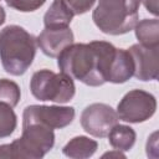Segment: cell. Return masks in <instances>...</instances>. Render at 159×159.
<instances>
[{
	"label": "cell",
	"instance_id": "6da1fadb",
	"mask_svg": "<svg viewBox=\"0 0 159 159\" xmlns=\"http://www.w3.org/2000/svg\"><path fill=\"white\" fill-rule=\"evenodd\" d=\"M116 47L106 41L72 43L57 57L62 73L92 87L108 82V73Z\"/></svg>",
	"mask_w": 159,
	"mask_h": 159
},
{
	"label": "cell",
	"instance_id": "7a4b0ae2",
	"mask_svg": "<svg viewBox=\"0 0 159 159\" xmlns=\"http://www.w3.org/2000/svg\"><path fill=\"white\" fill-rule=\"evenodd\" d=\"M36 39L17 25H9L0 31V58L4 70L14 76L24 75L36 53Z\"/></svg>",
	"mask_w": 159,
	"mask_h": 159
},
{
	"label": "cell",
	"instance_id": "3957f363",
	"mask_svg": "<svg viewBox=\"0 0 159 159\" xmlns=\"http://www.w3.org/2000/svg\"><path fill=\"white\" fill-rule=\"evenodd\" d=\"M142 0H98L92 19L108 35H122L134 29Z\"/></svg>",
	"mask_w": 159,
	"mask_h": 159
},
{
	"label": "cell",
	"instance_id": "277c9868",
	"mask_svg": "<svg viewBox=\"0 0 159 159\" xmlns=\"http://www.w3.org/2000/svg\"><path fill=\"white\" fill-rule=\"evenodd\" d=\"M55 143V134L51 128L40 123L22 124L21 138L11 144L0 145V158H42L51 150Z\"/></svg>",
	"mask_w": 159,
	"mask_h": 159
},
{
	"label": "cell",
	"instance_id": "5b68a950",
	"mask_svg": "<svg viewBox=\"0 0 159 159\" xmlns=\"http://www.w3.org/2000/svg\"><path fill=\"white\" fill-rule=\"evenodd\" d=\"M30 89L35 98L56 103L71 101L76 92L73 78L66 73H55L50 70L35 72L30 82Z\"/></svg>",
	"mask_w": 159,
	"mask_h": 159
},
{
	"label": "cell",
	"instance_id": "8992f818",
	"mask_svg": "<svg viewBox=\"0 0 159 159\" xmlns=\"http://www.w3.org/2000/svg\"><path fill=\"white\" fill-rule=\"evenodd\" d=\"M157 109L155 97L142 89L128 92L118 103V118L129 123H140L149 119Z\"/></svg>",
	"mask_w": 159,
	"mask_h": 159
},
{
	"label": "cell",
	"instance_id": "52a82bcc",
	"mask_svg": "<svg viewBox=\"0 0 159 159\" xmlns=\"http://www.w3.org/2000/svg\"><path fill=\"white\" fill-rule=\"evenodd\" d=\"M75 118L72 107L60 106H29L22 114V124L40 123L51 129H61L67 127Z\"/></svg>",
	"mask_w": 159,
	"mask_h": 159
},
{
	"label": "cell",
	"instance_id": "ba28073f",
	"mask_svg": "<svg viewBox=\"0 0 159 159\" xmlns=\"http://www.w3.org/2000/svg\"><path fill=\"white\" fill-rule=\"evenodd\" d=\"M117 112L108 104L93 103L87 106L81 114L82 128L93 137H107L111 129L118 123Z\"/></svg>",
	"mask_w": 159,
	"mask_h": 159
},
{
	"label": "cell",
	"instance_id": "9c48e42d",
	"mask_svg": "<svg viewBox=\"0 0 159 159\" xmlns=\"http://www.w3.org/2000/svg\"><path fill=\"white\" fill-rule=\"evenodd\" d=\"M133 65V76L140 81H154L159 72V46H144L142 43L133 45L128 48Z\"/></svg>",
	"mask_w": 159,
	"mask_h": 159
},
{
	"label": "cell",
	"instance_id": "30bf717a",
	"mask_svg": "<svg viewBox=\"0 0 159 159\" xmlns=\"http://www.w3.org/2000/svg\"><path fill=\"white\" fill-rule=\"evenodd\" d=\"M41 51L48 57H57L67 46L73 43V32L67 27H45L36 39Z\"/></svg>",
	"mask_w": 159,
	"mask_h": 159
},
{
	"label": "cell",
	"instance_id": "8fae6325",
	"mask_svg": "<svg viewBox=\"0 0 159 159\" xmlns=\"http://www.w3.org/2000/svg\"><path fill=\"white\" fill-rule=\"evenodd\" d=\"M134 73V65L132 56L128 50L116 48L114 57L111 63L108 82L112 83H124Z\"/></svg>",
	"mask_w": 159,
	"mask_h": 159
},
{
	"label": "cell",
	"instance_id": "7c38bea8",
	"mask_svg": "<svg viewBox=\"0 0 159 159\" xmlns=\"http://www.w3.org/2000/svg\"><path fill=\"white\" fill-rule=\"evenodd\" d=\"M73 15V11L65 0H53L43 16L45 27H67Z\"/></svg>",
	"mask_w": 159,
	"mask_h": 159
},
{
	"label": "cell",
	"instance_id": "4fadbf2b",
	"mask_svg": "<svg viewBox=\"0 0 159 159\" xmlns=\"http://www.w3.org/2000/svg\"><path fill=\"white\" fill-rule=\"evenodd\" d=\"M97 147L98 144L96 140L80 135V137H75L73 139H71L63 147V154L66 157L75 158V159L88 158L96 153Z\"/></svg>",
	"mask_w": 159,
	"mask_h": 159
},
{
	"label": "cell",
	"instance_id": "5bb4252c",
	"mask_svg": "<svg viewBox=\"0 0 159 159\" xmlns=\"http://www.w3.org/2000/svg\"><path fill=\"white\" fill-rule=\"evenodd\" d=\"M109 144L120 152L129 150L135 143V132L128 125L116 124L108 133Z\"/></svg>",
	"mask_w": 159,
	"mask_h": 159
},
{
	"label": "cell",
	"instance_id": "9a60e30c",
	"mask_svg": "<svg viewBox=\"0 0 159 159\" xmlns=\"http://www.w3.org/2000/svg\"><path fill=\"white\" fill-rule=\"evenodd\" d=\"M135 36L144 46H159V22L157 19H144L137 22Z\"/></svg>",
	"mask_w": 159,
	"mask_h": 159
},
{
	"label": "cell",
	"instance_id": "2e32d148",
	"mask_svg": "<svg viewBox=\"0 0 159 159\" xmlns=\"http://www.w3.org/2000/svg\"><path fill=\"white\" fill-rule=\"evenodd\" d=\"M20 88L19 86L6 78L0 80V102L10 107H15L20 101Z\"/></svg>",
	"mask_w": 159,
	"mask_h": 159
},
{
	"label": "cell",
	"instance_id": "e0dca14e",
	"mask_svg": "<svg viewBox=\"0 0 159 159\" xmlns=\"http://www.w3.org/2000/svg\"><path fill=\"white\" fill-rule=\"evenodd\" d=\"M16 128V114L12 107L0 102V138L9 137Z\"/></svg>",
	"mask_w": 159,
	"mask_h": 159
},
{
	"label": "cell",
	"instance_id": "ac0fdd59",
	"mask_svg": "<svg viewBox=\"0 0 159 159\" xmlns=\"http://www.w3.org/2000/svg\"><path fill=\"white\" fill-rule=\"evenodd\" d=\"M6 4L19 11L22 12H29V11H35L40 6L45 4L46 0H5Z\"/></svg>",
	"mask_w": 159,
	"mask_h": 159
},
{
	"label": "cell",
	"instance_id": "d6986e66",
	"mask_svg": "<svg viewBox=\"0 0 159 159\" xmlns=\"http://www.w3.org/2000/svg\"><path fill=\"white\" fill-rule=\"evenodd\" d=\"M65 1L71 7L75 15H81L87 12L96 2V0H65Z\"/></svg>",
	"mask_w": 159,
	"mask_h": 159
},
{
	"label": "cell",
	"instance_id": "ffe728a7",
	"mask_svg": "<svg viewBox=\"0 0 159 159\" xmlns=\"http://www.w3.org/2000/svg\"><path fill=\"white\" fill-rule=\"evenodd\" d=\"M145 9L153 15H158V0H142Z\"/></svg>",
	"mask_w": 159,
	"mask_h": 159
},
{
	"label": "cell",
	"instance_id": "44dd1931",
	"mask_svg": "<svg viewBox=\"0 0 159 159\" xmlns=\"http://www.w3.org/2000/svg\"><path fill=\"white\" fill-rule=\"evenodd\" d=\"M107 157H116V158H124L125 155L120 152V150H117V149H114V152H109V153H106V154H103V158H107Z\"/></svg>",
	"mask_w": 159,
	"mask_h": 159
},
{
	"label": "cell",
	"instance_id": "7402d4cb",
	"mask_svg": "<svg viewBox=\"0 0 159 159\" xmlns=\"http://www.w3.org/2000/svg\"><path fill=\"white\" fill-rule=\"evenodd\" d=\"M5 21V11L2 9V6H0V25H2Z\"/></svg>",
	"mask_w": 159,
	"mask_h": 159
}]
</instances>
